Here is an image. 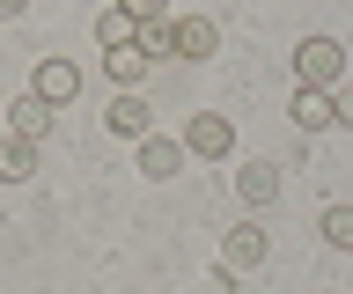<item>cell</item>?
Returning <instances> with one entry per match:
<instances>
[{
    "label": "cell",
    "mask_w": 353,
    "mask_h": 294,
    "mask_svg": "<svg viewBox=\"0 0 353 294\" xmlns=\"http://www.w3.org/2000/svg\"><path fill=\"white\" fill-rule=\"evenodd\" d=\"M346 81V45L339 37H302L294 45V89H339Z\"/></svg>",
    "instance_id": "6da1fadb"
},
{
    "label": "cell",
    "mask_w": 353,
    "mask_h": 294,
    "mask_svg": "<svg viewBox=\"0 0 353 294\" xmlns=\"http://www.w3.org/2000/svg\"><path fill=\"white\" fill-rule=\"evenodd\" d=\"M228 147H236V125H228L221 111H199L192 125H184V155H199V162H221Z\"/></svg>",
    "instance_id": "7a4b0ae2"
},
{
    "label": "cell",
    "mask_w": 353,
    "mask_h": 294,
    "mask_svg": "<svg viewBox=\"0 0 353 294\" xmlns=\"http://www.w3.org/2000/svg\"><path fill=\"white\" fill-rule=\"evenodd\" d=\"M221 265H228V272H258L265 265V228L258 221H236L228 235H221Z\"/></svg>",
    "instance_id": "3957f363"
},
{
    "label": "cell",
    "mask_w": 353,
    "mask_h": 294,
    "mask_svg": "<svg viewBox=\"0 0 353 294\" xmlns=\"http://www.w3.org/2000/svg\"><path fill=\"white\" fill-rule=\"evenodd\" d=\"M339 125V96L331 89H294V133H331Z\"/></svg>",
    "instance_id": "277c9868"
},
{
    "label": "cell",
    "mask_w": 353,
    "mask_h": 294,
    "mask_svg": "<svg viewBox=\"0 0 353 294\" xmlns=\"http://www.w3.org/2000/svg\"><path fill=\"white\" fill-rule=\"evenodd\" d=\"M52 118H59V103L15 96V103H8V133H15V140H44V133H52Z\"/></svg>",
    "instance_id": "5b68a950"
},
{
    "label": "cell",
    "mask_w": 353,
    "mask_h": 294,
    "mask_svg": "<svg viewBox=\"0 0 353 294\" xmlns=\"http://www.w3.org/2000/svg\"><path fill=\"white\" fill-rule=\"evenodd\" d=\"M30 96H44V103H74L81 96V67L74 59H37V89Z\"/></svg>",
    "instance_id": "8992f818"
},
{
    "label": "cell",
    "mask_w": 353,
    "mask_h": 294,
    "mask_svg": "<svg viewBox=\"0 0 353 294\" xmlns=\"http://www.w3.org/2000/svg\"><path fill=\"white\" fill-rule=\"evenodd\" d=\"M221 23L214 15H176V59H214Z\"/></svg>",
    "instance_id": "52a82bcc"
},
{
    "label": "cell",
    "mask_w": 353,
    "mask_h": 294,
    "mask_svg": "<svg viewBox=\"0 0 353 294\" xmlns=\"http://www.w3.org/2000/svg\"><path fill=\"white\" fill-rule=\"evenodd\" d=\"M148 103H140V96H132V89H118V96H110V111H103V125H110V133H118V140H148Z\"/></svg>",
    "instance_id": "ba28073f"
},
{
    "label": "cell",
    "mask_w": 353,
    "mask_h": 294,
    "mask_svg": "<svg viewBox=\"0 0 353 294\" xmlns=\"http://www.w3.org/2000/svg\"><path fill=\"white\" fill-rule=\"evenodd\" d=\"M30 177H37V140L0 133V184H30Z\"/></svg>",
    "instance_id": "9c48e42d"
},
{
    "label": "cell",
    "mask_w": 353,
    "mask_h": 294,
    "mask_svg": "<svg viewBox=\"0 0 353 294\" xmlns=\"http://www.w3.org/2000/svg\"><path fill=\"white\" fill-rule=\"evenodd\" d=\"M103 74H110V89H140V81H148V52H140V45L103 52Z\"/></svg>",
    "instance_id": "30bf717a"
},
{
    "label": "cell",
    "mask_w": 353,
    "mask_h": 294,
    "mask_svg": "<svg viewBox=\"0 0 353 294\" xmlns=\"http://www.w3.org/2000/svg\"><path fill=\"white\" fill-rule=\"evenodd\" d=\"M236 191L250 206H272V199H280V169H272V162H243V169H236Z\"/></svg>",
    "instance_id": "8fae6325"
},
{
    "label": "cell",
    "mask_w": 353,
    "mask_h": 294,
    "mask_svg": "<svg viewBox=\"0 0 353 294\" xmlns=\"http://www.w3.org/2000/svg\"><path fill=\"white\" fill-rule=\"evenodd\" d=\"M96 45H103V52H118V45H140V23H132L125 8H103V15H96Z\"/></svg>",
    "instance_id": "7c38bea8"
},
{
    "label": "cell",
    "mask_w": 353,
    "mask_h": 294,
    "mask_svg": "<svg viewBox=\"0 0 353 294\" xmlns=\"http://www.w3.org/2000/svg\"><path fill=\"white\" fill-rule=\"evenodd\" d=\"M140 177H176V140H162V133L140 140Z\"/></svg>",
    "instance_id": "4fadbf2b"
},
{
    "label": "cell",
    "mask_w": 353,
    "mask_h": 294,
    "mask_svg": "<svg viewBox=\"0 0 353 294\" xmlns=\"http://www.w3.org/2000/svg\"><path fill=\"white\" fill-rule=\"evenodd\" d=\"M316 228H324L331 250H353V206H324V221H316Z\"/></svg>",
    "instance_id": "5bb4252c"
},
{
    "label": "cell",
    "mask_w": 353,
    "mask_h": 294,
    "mask_svg": "<svg viewBox=\"0 0 353 294\" xmlns=\"http://www.w3.org/2000/svg\"><path fill=\"white\" fill-rule=\"evenodd\" d=\"M140 52H148V67L170 59V52H176V23H140Z\"/></svg>",
    "instance_id": "9a60e30c"
},
{
    "label": "cell",
    "mask_w": 353,
    "mask_h": 294,
    "mask_svg": "<svg viewBox=\"0 0 353 294\" xmlns=\"http://www.w3.org/2000/svg\"><path fill=\"white\" fill-rule=\"evenodd\" d=\"M132 23H170V0H118Z\"/></svg>",
    "instance_id": "2e32d148"
},
{
    "label": "cell",
    "mask_w": 353,
    "mask_h": 294,
    "mask_svg": "<svg viewBox=\"0 0 353 294\" xmlns=\"http://www.w3.org/2000/svg\"><path fill=\"white\" fill-rule=\"evenodd\" d=\"M22 8H30V0H0V23H15V15H22Z\"/></svg>",
    "instance_id": "e0dca14e"
},
{
    "label": "cell",
    "mask_w": 353,
    "mask_h": 294,
    "mask_svg": "<svg viewBox=\"0 0 353 294\" xmlns=\"http://www.w3.org/2000/svg\"><path fill=\"white\" fill-rule=\"evenodd\" d=\"M339 125H353V89H346V96H339Z\"/></svg>",
    "instance_id": "ac0fdd59"
}]
</instances>
